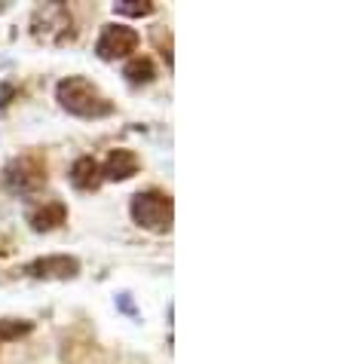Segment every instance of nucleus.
Masks as SVG:
<instances>
[{"instance_id": "obj_4", "label": "nucleus", "mask_w": 343, "mask_h": 364, "mask_svg": "<svg viewBox=\"0 0 343 364\" xmlns=\"http://www.w3.org/2000/svg\"><path fill=\"white\" fill-rule=\"evenodd\" d=\"M74 18L62 4H43L34 13V37L46 43H68L74 40Z\"/></svg>"}, {"instance_id": "obj_7", "label": "nucleus", "mask_w": 343, "mask_h": 364, "mask_svg": "<svg viewBox=\"0 0 343 364\" xmlns=\"http://www.w3.org/2000/svg\"><path fill=\"white\" fill-rule=\"evenodd\" d=\"M98 168H102V181H129L132 175H138L141 159H138L135 150L117 147V150H110L107 159Z\"/></svg>"}, {"instance_id": "obj_13", "label": "nucleus", "mask_w": 343, "mask_h": 364, "mask_svg": "<svg viewBox=\"0 0 343 364\" xmlns=\"http://www.w3.org/2000/svg\"><path fill=\"white\" fill-rule=\"evenodd\" d=\"M117 306L123 309L126 316H135V306H132V294H126V291H123V294H117Z\"/></svg>"}, {"instance_id": "obj_10", "label": "nucleus", "mask_w": 343, "mask_h": 364, "mask_svg": "<svg viewBox=\"0 0 343 364\" xmlns=\"http://www.w3.org/2000/svg\"><path fill=\"white\" fill-rule=\"evenodd\" d=\"M123 77H126L132 86H147V83H154V77H157L154 58H150V55H135V58H129V65L123 68Z\"/></svg>"}, {"instance_id": "obj_8", "label": "nucleus", "mask_w": 343, "mask_h": 364, "mask_svg": "<svg viewBox=\"0 0 343 364\" xmlns=\"http://www.w3.org/2000/svg\"><path fill=\"white\" fill-rule=\"evenodd\" d=\"M28 224H31L34 232H49V230H58L62 224H68V205L65 202H43L37 211L28 215Z\"/></svg>"}, {"instance_id": "obj_3", "label": "nucleus", "mask_w": 343, "mask_h": 364, "mask_svg": "<svg viewBox=\"0 0 343 364\" xmlns=\"http://www.w3.org/2000/svg\"><path fill=\"white\" fill-rule=\"evenodd\" d=\"M46 184V159L40 154H22L4 168V190L9 196H34Z\"/></svg>"}, {"instance_id": "obj_11", "label": "nucleus", "mask_w": 343, "mask_h": 364, "mask_svg": "<svg viewBox=\"0 0 343 364\" xmlns=\"http://www.w3.org/2000/svg\"><path fill=\"white\" fill-rule=\"evenodd\" d=\"M154 4L150 0H120L114 4V13L117 16H129V18H144V16H154Z\"/></svg>"}, {"instance_id": "obj_1", "label": "nucleus", "mask_w": 343, "mask_h": 364, "mask_svg": "<svg viewBox=\"0 0 343 364\" xmlns=\"http://www.w3.org/2000/svg\"><path fill=\"white\" fill-rule=\"evenodd\" d=\"M56 101L68 110L70 117H80V119H105L117 110L114 101H110L93 80L80 77V74H70L65 80H58Z\"/></svg>"}, {"instance_id": "obj_12", "label": "nucleus", "mask_w": 343, "mask_h": 364, "mask_svg": "<svg viewBox=\"0 0 343 364\" xmlns=\"http://www.w3.org/2000/svg\"><path fill=\"white\" fill-rule=\"evenodd\" d=\"M31 321H25V318H0V343L4 340H19V337H25V333H31Z\"/></svg>"}, {"instance_id": "obj_6", "label": "nucleus", "mask_w": 343, "mask_h": 364, "mask_svg": "<svg viewBox=\"0 0 343 364\" xmlns=\"http://www.w3.org/2000/svg\"><path fill=\"white\" fill-rule=\"evenodd\" d=\"M22 272L31 279H43V282H68L80 276V260L74 255H46V257L31 260Z\"/></svg>"}, {"instance_id": "obj_5", "label": "nucleus", "mask_w": 343, "mask_h": 364, "mask_svg": "<svg viewBox=\"0 0 343 364\" xmlns=\"http://www.w3.org/2000/svg\"><path fill=\"white\" fill-rule=\"evenodd\" d=\"M141 43V34L135 31V28L129 25H105L102 34H98L95 40V55L102 58V62H117V58H126L132 55L135 49Z\"/></svg>"}, {"instance_id": "obj_9", "label": "nucleus", "mask_w": 343, "mask_h": 364, "mask_svg": "<svg viewBox=\"0 0 343 364\" xmlns=\"http://www.w3.org/2000/svg\"><path fill=\"white\" fill-rule=\"evenodd\" d=\"M68 181L77 190H98V187H102V168H98V163L93 156H80L77 163L70 166Z\"/></svg>"}, {"instance_id": "obj_2", "label": "nucleus", "mask_w": 343, "mask_h": 364, "mask_svg": "<svg viewBox=\"0 0 343 364\" xmlns=\"http://www.w3.org/2000/svg\"><path fill=\"white\" fill-rule=\"evenodd\" d=\"M129 215L141 230L150 232H169L172 230V218H175V205L172 196L163 190H141L129 202Z\"/></svg>"}]
</instances>
